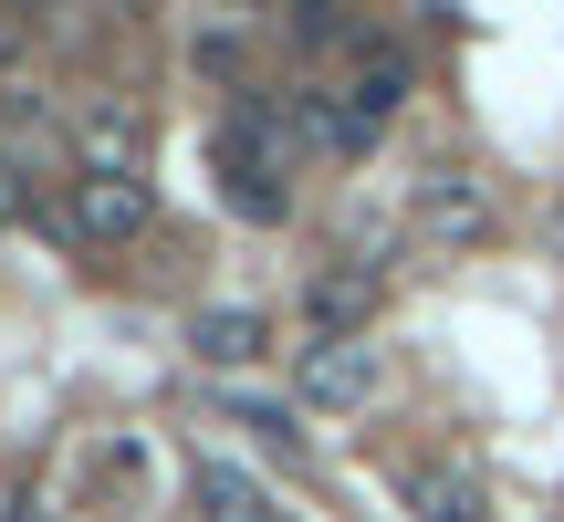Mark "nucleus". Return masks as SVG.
I'll list each match as a JSON object with an SVG mask.
<instances>
[{"label":"nucleus","mask_w":564,"mask_h":522,"mask_svg":"<svg viewBox=\"0 0 564 522\" xmlns=\"http://www.w3.org/2000/svg\"><path fill=\"white\" fill-rule=\"evenodd\" d=\"M544 241H554V251H564V199H554V220H544Z\"/></svg>","instance_id":"ddd939ff"},{"label":"nucleus","mask_w":564,"mask_h":522,"mask_svg":"<svg viewBox=\"0 0 564 522\" xmlns=\"http://www.w3.org/2000/svg\"><path fill=\"white\" fill-rule=\"evenodd\" d=\"M74 167H84V178H147V116H137V105L74 116Z\"/></svg>","instance_id":"0eeeda50"},{"label":"nucleus","mask_w":564,"mask_h":522,"mask_svg":"<svg viewBox=\"0 0 564 522\" xmlns=\"http://www.w3.org/2000/svg\"><path fill=\"white\" fill-rule=\"evenodd\" d=\"M408 84H419V63H408V42H387V32H366V53H356V74H345V105H356L366 126L387 137V116L408 105Z\"/></svg>","instance_id":"1a4fd4ad"},{"label":"nucleus","mask_w":564,"mask_h":522,"mask_svg":"<svg viewBox=\"0 0 564 522\" xmlns=\"http://www.w3.org/2000/svg\"><path fill=\"white\" fill-rule=\"evenodd\" d=\"M377 303H387V272H377V261H356V251H335L314 282H303L314 335H366V324H377Z\"/></svg>","instance_id":"423d86ee"},{"label":"nucleus","mask_w":564,"mask_h":522,"mask_svg":"<svg viewBox=\"0 0 564 522\" xmlns=\"http://www.w3.org/2000/svg\"><path fill=\"white\" fill-rule=\"evenodd\" d=\"M293 126H303V105H293V95H272V84H241V95H230V116H220V137H209L230 209H241V220H262V230L293 209Z\"/></svg>","instance_id":"f257e3e1"},{"label":"nucleus","mask_w":564,"mask_h":522,"mask_svg":"<svg viewBox=\"0 0 564 522\" xmlns=\"http://www.w3.org/2000/svg\"><path fill=\"white\" fill-rule=\"evenodd\" d=\"M293 105H303V137H314V146H335V157H366V146H377V126L345 105V84H303Z\"/></svg>","instance_id":"9b49d317"},{"label":"nucleus","mask_w":564,"mask_h":522,"mask_svg":"<svg viewBox=\"0 0 564 522\" xmlns=\"http://www.w3.org/2000/svg\"><path fill=\"white\" fill-rule=\"evenodd\" d=\"M398 502L419 522H491V481H481V460H460V449H408L398 460Z\"/></svg>","instance_id":"39448f33"},{"label":"nucleus","mask_w":564,"mask_h":522,"mask_svg":"<svg viewBox=\"0 0 564 522\" xmlns=\"http://www.w3.org/2000/svg\"><path fill=\"white\" fill-rule=\"evenodd\" d=\"M408 241L419 251H491L502 241V188L481 178V167H429L419 188H408Z\"/></svg>","instance_id":"f03ea898"},{"label":"nucleus","mask_w":564,"mask_h":522,"mask_svg":"<svg viewBox=\"0 0 564 522\" xmlns=\"http://www.w3.org/2000/svg\"><path fill=\"white\" fill-rule=\"evenodd\" d=\"M188 502H199V522H293V512H272V491L251 481V470H230V460H188Z\"/></svg>","instance_id":"9d476101"},{"label":"nucleus","mask_w":564,"mask_h":522,"mask_svg":"<svg viewBox=\"0 0 564 522\" xmlns=\"http://www.w3.org/2000/svg\"><path fill=\"white\" fill-rule=\"evenodd\" d=\"M147 220H158V188L147 178H84V167L63 178V230H74L84 251H126Z\"/></svg>","instance_id":"7ed1b4c3"},{"label":"nucleus","mask_w":564,"mask_h":522,"mask_svg":"<svg viewBox=\"0 0 564 522\" xmlns=\"http://www.w3.org/2000/svg\"><path fill=\"white\" fill-rule=\"evenodd\" d=\"M0 220H32V188H21V167L0 157Z\"/></svg>","instance_id":"f8f14e48"},{"label":"nucleus","mask_w":564,"mask_h":522,"mask_svg":"<svg viewBox=\"0 0 564 522\" xmlns=\"http://www.w3.org/2000/svg\"><path fill=\"white\" fill-rule=\"evenodd\" d=\"M377 377H387V366H377L366 335H303L293 345V398L303 407H335V418H345V407L377 398Z\"/></svg>","instance_id":"20e7f679"},{"label":"nucleus","mask_w":564,"mask_h":522,"mask_svg":"<svg viewBox=\"0 0 564 522\" xmlns=\"http://www.w3.org/2000/svg\"><path fill=\"white\" fill-rule=\"evenodd\" d=\"M188 356L199 366H262L272 356V314L262 303H209V314H188Z\"/></svg>","instance_id":"6e6552de"}]
</instances>
